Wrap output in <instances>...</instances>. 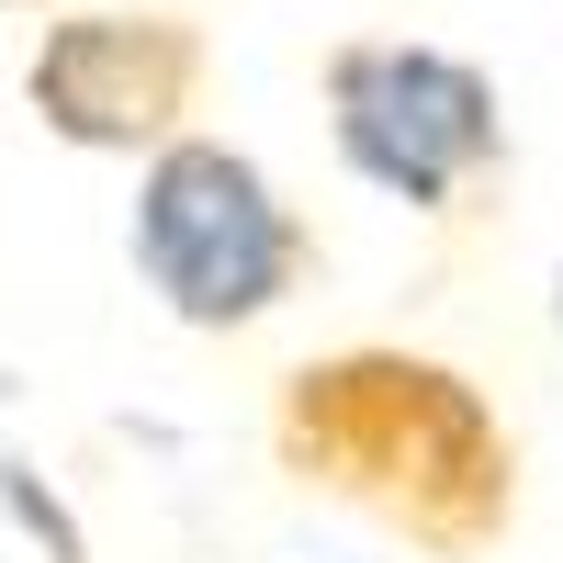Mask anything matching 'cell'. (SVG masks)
<instances>
[{
    "mask_svg": "<svg viewBox=\"0 0 563 563\" xmlns=\"http://www.w3.org/2000/svg\"><path fill=\"white\" fill-rule=\"evenodd\" d=\"M271 462L429 563H496L519 530V440L474 372L429 350H327L271 395Z\"/></svg>",
    "mask_w": 563,
    "mask_h": 563,
    "instance_id": "1",
    "label": "cell"
},
{
    "mask_svg": "<svg viewBox=\"0 0 563 563\" xmlns=\"http://www.w3.org/2000/svg\"><path fill=\"white\" fill-rule=\"evenodd\" d=\"M124 249L147 271V294L180 327H203V339L282 316L316 282V225L282 203V180L249 147H225V135H180V147L147 158Z\"/></svg>",
    "mask_w": 563,
    "mask_h": 563,
    "instance_id": "2",
    "label": "cell"
},
{
    "mask_svg": "<svg viewBox=\"0 0 563 563\" xmlns=\"http://www.w3.org/2000/svg\"><path fill=\"white\" fill-rule=\"evenodd\" d=\"M327 147L406 214H462V192L507 180V102L462 45L350 34L327 45Z\"/></svg>",
    "mask_w": 563,
    "mask_h": 563,
    "instance_id": "3",
    "label": "cell"
},
{
    "mask_svg": "<svg viewBox=\"0 0 563 563\" xmlns=\"http://www.w3.org/2000/svg\"><path fill=\"white\" fill-rule=\"evenodd\" d=\"M23 90H34L45 135H68V147H90V158H158V147L192 135L203 34L180 12H68V23H45Z\"/></svg>",
    "mask_w": 563,
    "mask_h": 563,
    "instance_id": "4",
    "label": "cell"
},
{
    "mask_svg": "<svg viewBox=\"0 0 563 563\" xmlns=\"http://www.w3.org/2000/svg\"><path fill=\"white\" fill-rule=\"evenodd\" d=\"M0 496H12V519L45 541V552H57V563H90V541H79V519H68V507L57 496H45L34 485V462H0Z\"/></svg>",
    "mask_w": 563,
    "mask_h": 563,
    "instance_id": "5",
    "label": "cell"
},
{
    "mask_svg": "<svg viewBox=\"0 0 563 563\" xmlns=\"http://www.w3.org/2000/svg\"><path fill=\"white\" fill-rule=\"evenodd\" d=\"M541 305H552V339H563V260H552V294H541Z\"/></svg>",
    "mask_w": 563,
    "mask_h": 563,
    "instance_id": "6",
    "label": "cell"
},
{
    "mask_svg": "<svg viewBox=\"0 0 563 563\" xmlns=\"http://www.w3.org/2000/svg\"><path fill=\"white\" fill-rule=\"evenodd\" d=\"M0 395H12V372H0Z\"/></svg>",
    "mask_w": 563,
    "mask_h": 563,
    "instance_id": "7",
    "label": "cell"
}]
</instances>
